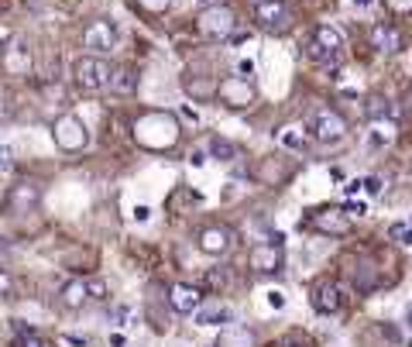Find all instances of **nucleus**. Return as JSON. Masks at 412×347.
<instances>
[{
	"mask_svg": "<svg viewBox=\"0 0 412 347\" xmlns=\"http://www.w3.org/2000/svg\"><path fill=\"white\" fill-rule=\"evenodd\" d=\"M110 76H114V69H110V62L103 59V55H80L76 59V66H73V80H76V87L82 93H100V89L110 87Z\"/></svg>",
	"mask_w": 412,
	"mask_h": 347,
	"instance_id": "f257e3e1",
	"label": "nucleus"
},
{
	"mask_svg": "<svg viewBox=\"0 0 412 347\" xmlns=\"http://www.w3.org/2000/svg\"><path fill=\"white\" fill-rule=\"evenodd\" d=\"M306 131L316 141H340L347 134V121L337 110H330V107H313L306 114Z\"/></svg>",
	"mask_w": 412,
	"mask_h": 347,
	"instance_id": "f03ea898",
	"label": "nucleus"
},
{
	"mask_svg": "<svg viewBox=\"0 0 412 347\" xmlns=\"http://www.w3.org/2000/svg\"><path fill=\"white\" fill-rule=\"evenodd\" d=\"M254 21L261 31L286 35L292 28V10H288L286 0H254Z\"/></svg>",
	"mask_w": 412,
	"mask_h": 347,
	"instance_id": "7ed1b4c3",
	"label": "nucleus"
},
{
	"mask_svg": "<svg viewBox=\"0 0 412 347\" xmlns=\"http://www.w3.org/2000/svg\"><path fill=\"white\" fill-rule=\"evenodd\" d=\"M52 138L62 152H82L89 145V131L76 114H62L55 124H52Z\"/></svg>",
	"mask_w": 412,
	"mask_h": 347,
	"instance_id": "20e7f679",
	"label": "nucleus"
},
{
	"mask_svg": "<svg viewBox=\"0 0 412 347\" xmlns=\"http://www.w3.org/2000/svg\"><path fill=\"white\" fill-rule=\"evenodd\" d=\"M340 48H344L340 31L330 28V24H320V28L313 31L309 45H306V55H309L313 62H337V59H340Z\"/></svg>",
	"mask_w": 412,
	"mask_h": 347,
	"instance_id": "39448f33",
	"label": "nucleus"
},
{
	"mask_svg": "<svg viewBox=\"0 0 412 347\" xmlns=\"http://www.w3.org/2000/svg\"><path fill=\"white\" fill-rule=\"evenodd\" d=\"M216 96H220V100H223L230 110H244V107H254V100H258L254 87L247 83L244 76H227V80H220Z\"/></svg>",
	"mask_w": 412,
	"mask_h": 347,
	"instance_id": "423d86ee",
	"label": "nucleus"
},
{
	"mask_svg": "<svg viewBox=\"0 0 412 347\" xmlns=\"http://www.w3.org/2000/svg\"><path fill=\"white\" fill-rule=\"evenodd\" d=\"M114 45H117V28H114V21L96 17V21H89V24L82 28V48H89L93 55H103V52H110Z\"/></svg>",
	"mask_w": 412,
	"mask_h": 347,
	"instance_id": "0eeeda50",
	"label": "nucleus"
},
{
	"mask_svg": "<svg viewBox=\"0 0 412 347\" xmlns=\"http://www.w3.org/2000/svg\"><path fill=\"white\" fill-rule=\"evenodd\" d=\"M38 203H41V189L35 182H14V186L7 189V200H3V207H7L10 217H24V214H31Z\"/></svg>",
	"mask_w": 412,
	"mask_h": 347,
	"instance_id": "6e6552de",
	"label": "nucleus"
},
{
	"mask_svg": "<svg viewBox=\"0 0 412 347\" xmlns=\"http://www.w3.org/2000/svg\"><path fill=\"white\" fill-rule=\"evenodd\" d=\"M234 10L230 7H223V3H216V7H206L203 14H200V31H203L206 38H227L230 31H234Z\"/></svg>",
	"mask_w": 412,
	"mask_h": 347,
	"instance_id": "1a4fd4ad",
	"label": "nucleus"
},
{
	"mask_svg": "<svg viewBox=\"0 0 412 347\" xmlns=\"http://www.w3.org/2000/svg\"><path fill=\"white\" fill-rule=\"evenodd\" d=\"M247 265H251L254 272H261V275L279 272V268H282V234H275L272 244H254L251 255H247Z\"/></svg>",
	"mask_w": 412,
	"mask_h": 347,
	"instance_id": "9d476101",
	"label": "nucleus"
},
{
	"mask_svg": "<svg viewBox=\"0 0 412 347\" xmlns=\"http://www.w3.org/2000/svg\"><path fill=\"white\" fill-rule=\"evenodd\" d=\"M309 227L320 230V234H337V237H344V234H351V217H347L344 210H320V214L309 217Z\"/></svg>",
	"mask_w": 412,
	"mask_h": 347,
	"instance_id": "9b49d317",
	"label": "nucleus"
},
{
	"mask_svg": "<svg viewBox=\"0 0 412 347\" xmlns=\"http://www.w3.org/2000/svg\"><path fill=\"white\" fill-rule=\"evenodd\" d=\"M3 73L7 76H28L31 73V48L24 42H10L3 48Z\"/></svg>",
	"mask_w": 412,
	"mask_h": 347,
	"instance_id": "f8f14e48",
	"label": "nucleus"
},
{
	"mask_svg": "<svg viewBox=\"0 0 412 347\" xmlns=\"http://www.w3.org/2000/svg\"><path fill=\"white\" fill-rule=\"evenodd\" d=\"M230 244H234V234H230V227H206L203 234H200V251L203 255H227L230 251Z\"/></svg>",
	"mask_w": 412,
	"mask_h": 347,
	"instance_id": "ddd939ff",
	"label": "nucleus"
},
{
	"mask_svg": "<svg viewBox=\"0 0 412 347\" xmlns=\"http://www.w3.org/2000/svg\"><path fill=\"white\" fill-rule=\"evenodd\" d=\"M200 289L196 286H186V282H179V286H172L168 289V306L175 309V313H196L200 309Z\"/></svg>",
	"mask_w": 412,
	"mask_h": 347,
	"instance_id": "4468645a",
	"label": "nucleus"
},
{
	"mask_svg": "<svg viewBox=\"0 0 412 347\" xmlns=\"http://www.w3.org/2000/svg\"><path fill=\"white\" fill-rule=\"evenodd\" d=\"M313 306H316V313H337L340 309V289L333 282H320L313 293Z\"/></svg>",
	"mask_w": 412,
	"mask_h": 347,
	"instance_id": "2eb2a0df",
	"label": "nucleus"
},
{
	"mask_svg": "<svg viewBox=\"0 0 412 347\" xmlns=\"http://www.w3.org/2000/svg\"><path fill=\"white\" fill-rule=\"evenodd\" d=\"M216 347H254V330H247V327H227V330H220Z\"/></svg>",
	"mask_w": 412,
	"mask_h": 347,
	"instance_id": "dca6fc26",
	"label": "nucleus"
},
{
	"mask_svg": "<svg viewBox=\"0 0 412 347\" xmlns=\"http://www.w3.org/2000/svg\"><path fill=\"white\" fill-rule=\"evenodd\" d=\"M86 300H89L86 282L73 279V282H66V286H62V306H66V309H82V303H86Z\"/></svg>",
	"mask_w": 412,
	"mask_h": 347,
	"instance_id": "f3484780",
	"label": "nucleus"
},
{
	"mask_svg": "<svg viewBox=\"0 0 412 347\" xmlns=\"http://www.w3.org/2000/svg\"><path fill=\"white\" fill-rule=\"evenodd\" d=\"M371 42H374L378 52H399V35H395L392 24H374L371 28Z\"/></svg>",
	"mask_w": 412,
	"mask_h": 347,
	"instance_id": "a211bd4d",
	"label": "nucleus"
},
{
	"mask_svg": "<svg viewBox=\"0 0 412 347\" xmlns=\"http://www.w3.org/2000/svg\"><path fill=\"white\" fill-rule=\"evenodd\" d=\"M110 89H114L117 96H131V93L138 89V76H134V69H114V76H110Z\"/></svg>",
	"mask_w": 412,
	"mask_h": 347,
	"instance_id": "6ab92c4d",
	"label": "nucleus"
},
{
	"mask_svg": "<svg viewBox=\"0 0 412 347\" xmlns=\"http://www.w3.org/2000/svg\"><path fill=\"white\" fill-rule=\"evenodd\" d=\"M365 117H371V121H388V117H392V103H388V96L371 93L368 100H365Z\"/></svg>",
	"mask_w": 412,
	"mask_h": 347,
	"instance_id": "aec40b11",
	"label": "nucleus"
},
{
	"mask_svg": "<svg viewBox=\"0 0 412 347\" xmlns=\"http://www.w3.org/2000/svg\"><path fill=\"white\" fill-rule=\"evenodd\" d=\"M216 87L220 83H213V80H200V76H186V89L196 96V100H209V96H216Z\"/></svg>",
	"mask_w": 412,
	"mask_h": 347,
	"instance_id": "412c9836",
	"label": "nucleus"
},
{
	"mask_svg": "<svg viewBox=\"0 0 412 347\" xmlns=\"http://www.w3.org/2000/svg\"><path fill=\"white\" fill-rule=\"evenodd\" d=\"M230 313L223 306H209V309H196V323L200 327H216V323H227Z\"/></svg>",
	"mask_w": 412,
	"mask_h": 347,
	"instance_id": "4be33fe9",
	"label": "nucleus"
},
{
	"mask_svg": "<svg viewBox=\"0 0 412 347\" xmlns=\"http://www.w3.org/2000/svg\"><path fill=\"white\" fill-rule=\"evenodd\" d=\"M209 155L220 158V162H230V158H237V148H234L227 138H213V141H209Z\"/></svg>",
	"mask_w": 412,
	"mask_h": 347,
	"instance_id": "5701e85b",
	"label": "nucleus"
},
{
	"mask_svg": "<svg viewBox=\"0 0 412 347\" xmlns=\"http://www.w3.org/2000/svg\"><path fill=\"white\" fill-rule=\"evenodd\" d=\"M14 330H17V347H45L38 334L31 327H24L21 320H14Z\"/></svg>",
	"mask_w": 412,
	"mask_h": 347,
	"instance_id": "b1692460",
	"label": "nucleus"
},
{
	"mask_svg": "<svg viewBox=\"0 0 412 347\" xmlns=\"http://www.w3.org/2000/svg\"><path fill=\"white\" fill-rule=\"evenodd\" d=\"M279 141H282L286 148H292V152H302V145H306V138H302V128H286L282 134H279Z\"/></svg>",
	"mask_w": 412,
	"mask_h": 347,
	"instance_id": "393cba45",
	"label": "nucleus"
},
{
	"mask_svg": "<svg viewBox=\"0 0 412 347\" xmlns=\"http://www.w3.org/2000/svg\"><path fill=\"white\" fill-rule=\"evenodd\" d=\"M392 138H395V134H392V124H388V121H374V134H371V141H374V145H381V141L388 145Z\"/></svg>",
	"mask_w": 412,
	"mask_h": 347,
	"instance_id": "a878e982",
	"label": "nucleus"
},
{
	"mask_svg": "<svg viewBox=\"0 0 412 347\" xmlns=\"http://www.w3.org/2000/svg\"><path fill=\"white\" fill-rule=\"evenodd\" d=\"M14 169V148L10 145H0V175H7Z\"/></svg>",
	"mask_w": 412,
	"mask_h": 347,
	"instance_id": "bb28decb",
	"label": "nucleus"
},
{
	"mask_svg": "<svg viewBox=\"0 0 412 347\" xmlns=\"http://www.w3.org/2000/svg\"><path fill=\"white\" fill-rule=\"evenodd\" d=\"M168 3H172V0H138V7H141V10H148V14H165V10H168Z\"/></svg>",
	"mask_w": 412,
	"mask_h": 347,
	"instance_id": "cd10ccee",
	"label": "nucleus"
},
{
	"mask_svg": "<svg viewBox=\"0 0 412 347\" xmlns=\"http://www.w3.org/2000/svg\"><path fill=\"white\" fill-rule=\"evenodd\" d=\"M14 117V103H10V93L0 87V121H10Z\"/></svg>",
	"mask_w": 412,
	"mask_h": 347,
	"instance_id": "c85d7f7f",
	"label": "nucleus"
},
{
	"mask_svg": "<svg viewBox=\"0 0 412 347\" xmlns=\"http://www.w3.org/2000/svg\"><path fill=\"white\" fill-rule=\"evenodd\" d=\"M392 237H399V244H406V248H412V230L406 227V223H395L392 230H388Z\"/></svg>",
	"mask_w": 412,
	"mask_h": 347,
	"instance_id": "c756f323",
	"label": "nucleus"
},
{
	"mask_svg": "<svg viewBox=\"0 0 412 347\" xmlns=\"http://www.w3.org/2000/svg\"><path fill=\"white\" fill-rule=\"evenodd\" d=\"M86 289H89V296H93V300H103V296H107V282H100V279L86 282Z\"/></svg>",
	"mask_w": 412,
	"mask_h": 347,
	"instance_id": "7c9ffc66",
	"label": "nucleus"
},
{
	"mask_svg": "<svg viewBox=\"0 0 412 347\" xmlns=\"http://www.w3.org/2000/svg\"><path fill=\"white\" fill-rule=\"evenodd\" d=\"M392 14H412V0H388Z\"/></svg>",
	"mask_w": 412,
	"mask_h": 347,
	"instance_id": "2f4dec72",
	"label": "nucleus"
},
{
	"mask_svg": "<svg viewBox=\"0 0 412 347\" xmlns=\"http://www.w3.org/2000/svg\"><path fill=\"white\" fill-rule=\"evenodd\" d=\"M10 293H14V279L0 268V300H3V296H10Z\"/></svg>",
	"mask_w": 412,
	"mask_h": 347,
	"instance_id": "473e14b6",
	"label": "nucleus"
},
{
	"mask_svg": "<svg viewBox=\"0 0 412 347\" xmlns=\"http://www.w3.org/2000/svg\"><path fill=\"white\" fill-rule=\"evenodd\" d=\"M344 214H347V217H365V214H368V207H365V203H347V207H344Z\"/></svg>",
	"mask_w": 412,
	"mask_h": 347,
	"instance_id": "72a5a7b5",
	"label": "nucleus"
},
{
	"mask_svg": "<svg viewBox=\"0 0 412 347\" xmlns=\"http://www.w3.org/2000/svg\"><path fill=\"white\" fill-rule=\"evenodd\" d=\"M10 42H14V31H10L7 24H0V52H3V48H7Z\"/></svg>",
	"mask_w": 412,
	"mask_h": 347,
	"instance_id": "f704fd0d",
	"label": "nucleus"
},
{
	"mask_svg": "<svg viewBox=\"0 0 412 347\" xmlns=\"http://www.w3.org/2000/svg\"><path fill=\"white\" fill-rule=\"evenodd\" d=\"M365 189H368V193H381V179H378V175H368V179H365Z\"/></svg>",
	"mask_w": 412,
	"mask_h": 347,
	"instance_id": "c9c22d12",
	"label": "nucleus"
},
{
	"mask_svg": "<svg viewBox=\"0 0 412 347\" xmlns=\"http://www.w3.org/2000/svg\"><path fill=\"white\" fill-rule=\"evenodd\" d=\"M237 73H241V76H251V73H254V62H251V59H241V62H237Z\"/></svg>",
	"mask_w": 412,
	"mask_h": 347,
	"instance_id": "e433bc0d",
	"label": "nucleus"
},
{
	"mask_svg": "<svg viewBox=\"0 0 412 347\" xmlns=\"http://www.w3.org/2000/svg\"><path fill=\"white\" fill-rule=\"evenodd\" d=\"M268 303L275 306V309H282V306H286V296H282V293H268Z\"/></svg>",
	"mask_w": 412,
	"mask_h": 347,
	"instance_id": "4c0bfd02",
	"label": "nucleus"
},
{
	"mask_svg": "<svg viewBox=\"0 0 412 347\" xmlns=\"http://www.w3.org/2000/svg\"><path fill=\"white\" fill-rule=\"evenodd\" d=\"M361 186H365V182H347V186H344V193H347V196H354Z\"/></svg>",
	"mask_w": 412,
	"mask_h": 347,
	"instance_id": "58836bf2",
	"label": "nucleus"
},
{
	"mask_svg": "<svg viewBox=\"0 0 412 347\" xmlns=\"http://www.w3.org/2000/svg\"><path fill=\"white\" fill-rule=\"evenodd\" d=\"M148 214H152L148 207H138V210H134V220H148Z\"/></svg>",
	"mask_w": 412,
	"mask_h": 347,
	"instance_id": "ea45409f",
	"label": "nucleus"
},
{
	"mask_svg": "<svg viewBox=\"0 0 412 347\" xmlns=\"http://www.w3.org/2000/svg\"><path fill=\"white\" fill-rule=\"evenodd\" d=\"M368 3H371V0H354V7H361V10H365Z\"/></svg>",
	"mask_w": 412,
	"mask_h": 347,
	"instance_id": "a19ab883",
	"label": "nucleus"
},
{
	"mask_svg": "<svg viewBox=\"0 0 412 347\" xmlns=\"http://www.w3.org/2000/svg\"><path fill=\"white\" fill-rule=\"evenodd\" d=\"M406 103H412V83L406 87Z\"/></svg>",
	"mask_w": 412,
	"mask_h": 347,
	"instance_id": "79ce46f5",
	"label": "nucleus"
},
{
	"mask_svg": "<svg viewBox=\"0 0 412 347\" xmlns=\"http://www.w3.org/2000/svg\"><path fill=\"white\" fill-rule=\"evenodd\" d=\"M282 347H299V344H282Z\"/></svg>",
	"mask_w": 412,
	"mask_h": 347,
	"instance_id": "37998d69",
	"label": "nucleus"
}]
</instances>
